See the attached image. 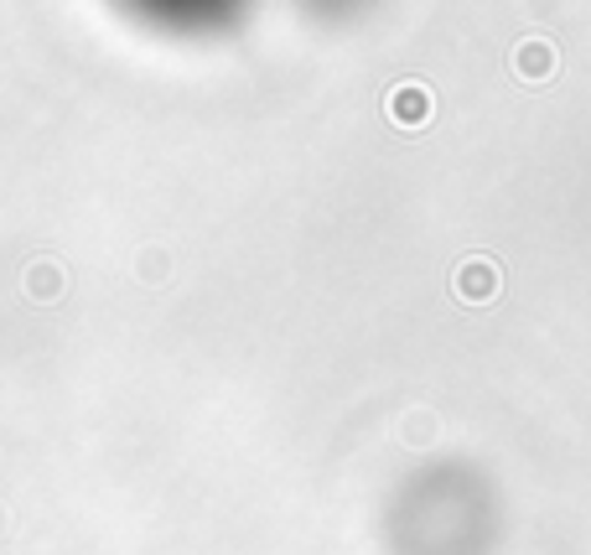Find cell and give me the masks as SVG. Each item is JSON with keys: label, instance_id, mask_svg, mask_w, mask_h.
<instances>
[{"label": "cell", "instance_id": "obj_1", "mask_svg": "<svg viewBox=\"0 0 591 555\" xmlns=\"http://www.w3.org/2000/svg\"><path fill=\"white\" fill-rule=\"evenodd\" d=\"M451 286H457V297H467V301H488V297H499L503 276H499V265H493V259L472 255V259H462V265H457Z\"/></svg>", "mask_w": 591, "mask_h": 555}, {"label": "cell", "instance_id": "obj_2", "mask_svg": "<svg viewBox=\"0 0 591 555\" xmlns=\"http://www.w3.org/2000/svg\"><path fill=\"white\" fill-rule=\"evenodd\" d=\"M389 120L405 130H421L431 120V89L425 84H400V89H389Z\"/></svg>", "mask_w": 591, "mask_h": 555}, {"label": "cell", "instance_id": "obj_3", "mask_svg": "<svg viewBox=\"0 0 591 555\" xmlns=\"http://www.w3.org/2000/svg\"><path fill=\"white\" fill-rule=\"evenodd\" d=\"M514 68L524 78H550L555 74V47L545 37H529L514 47Z\"/></svg>", "mask_w": 591, "mask_h": 555}, {"label": "cell", "instance_id": "obj_4", "mask_svg": "<svg viewBox=\"0 0 591 555\" xmlns=\"http://www.w3.org/2000/svg\"><path fill=\"white\" fill-rule=\"evenodd\" d=\"M26 291L37 301H53V297H63V270H57L53 259H37L32 270H26Z\"/></svg>", "mask_w": 591, "mask_h": 555}]
</instances>
